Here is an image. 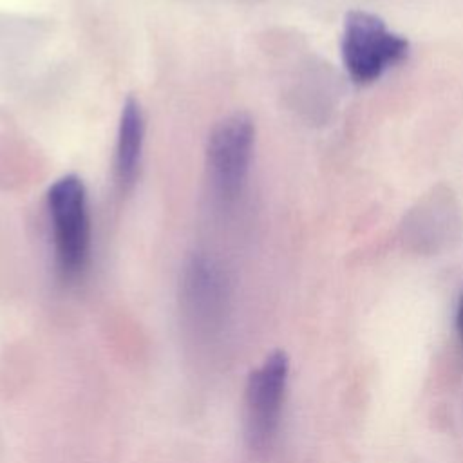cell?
<instances>
[{
	"instance_id": "1",
	"label": "cell",
	"mask_w": 463,
	"mask_h": 463,
	"mask_svg": "<svg viewBox=\"0 0 463 463\" xmlns=\"http://www.w3.org/2000/svg\"><path fill=\"white\" fill-rule=\"evenodd\" d=\"M47 210L58 271L63 279L74 280L85 271L90 253V217L83 181L72 174L56 179L47 192Z\"/></svg>"
},
{
	"instance_id": "2",
	"label": "cell",
	"mask_w": 463,
	"mask_h": 463,
	"mask_svg": "<svg viewBox=\"0 0 463 463\" xmlns=\"http://www.w3.org/2000/svg\"><path fill=\"white\" fill-rule=\"evenodd\" d=\"M409 54V40L391 31L385 22L367 11H349L344 18L342 60L354 83L365 85L402 63Z\"/></svg>"
},
{
	"instance_id": "3",
	"label": "cell",
	"mask_w": 463,
	"mask_h": 463,
	"mask_svg": "<svg viewBox=\"0 0 463 463\" xmlns=\"http://www.w3.org/2000/svg\"><path fill=\"white\" fill-rule=\"evenodd\" d=\"M255 145V125L246 114H233L213 127L206 145V168L213 192L233 201L248 179Z\"/></svg>"
},
{
	"instance_id": "4",
	"label": "cell",
	"mask_w": 463,
	"mask_h": 463,
	"mask_svg": "<svg viewBox=\"0 0 463 463\" xmlns=\"http://www.w3.org/2000/svg\"><path fill=\"white\" fill-rule=\"evenodd\" d=\"M288 383V358L269 354L250 376L246 387V439L253 450L266 449L279 427Z\"/></svg>"
},
{
	"instance_id": "5",
	"label": "cell",
	"mask_w": 463,
	"mask_h": 463,
	"mask_svg": "<svg viewBox=\"0 0 463 463\" xmlns=\"http://www.w3.org/2000/svg\"><path fill=\"white\" fill-rule=\"evenodd\" d=\"M183 304L194 327L204 335L215 333L222 322L226 286L219 268L208 259H194L184 271Z\"/></svg>"
},
{
	"instance_id": "6",
	"label": "cell",
	"mask_w": 463,
	"mask_h": 463,
	"mask_svg": "<svg viewBox=\"0 0 463 463\" xmlns=\"http://www.w3.org/2000/svg\"><path fill=\"white\" fill-rule=\"evenodd\" d=\"M145 141V118L136 98H127L118 125L116 139V181L121 192H128L139 175Z\"/></svg>"
},
{
	"instance_id": "7",
	"label": "cell",
	"mask_w": 463,
	"mask_h": 463,
	"mask_svg": "<svg viewBox=\"0 0 463 463\" xmlns=\"http://www.w3.org/2000/svg\"><path fill=\"white\" fill-rule=\"evenodd\" d=\"M456 324H458V333L463 340V297H461V302H459V307H458V318H456Z\"/></svg>"
}]
</instances>
